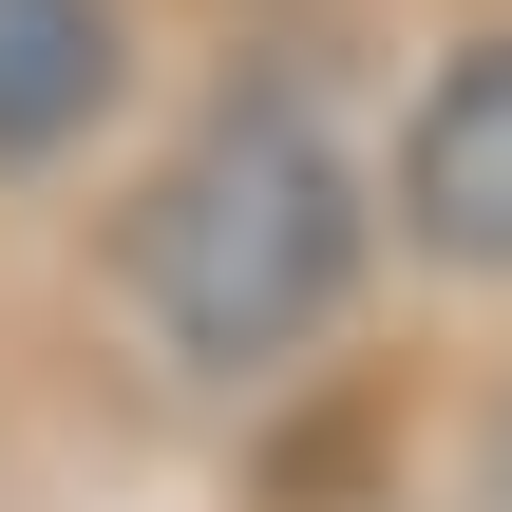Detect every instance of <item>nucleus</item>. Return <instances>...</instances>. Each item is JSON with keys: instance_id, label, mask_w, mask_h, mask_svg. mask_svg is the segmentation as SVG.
Listing matches in <instances>:
<instances>
[{"instance_id": "f257e3e1", "label": "nucleus", "mask_w": 512, "mask_h": 512, "mask_svg": "<svg viewBox=\"0 0 512 512\" xmlns=\"http://www.w3.org/2000/svg\"><path fill=\"white\" fill-rule=\"evenodd\" d=\"M361 266H380V171L342 152V114L304 95V76H228L171 152H152V190H133V228H114V285H133V323H152V361L171 380H285L342 304H361Z\"/></svg>"}, {"instance_id": "f03ea898", "label": "nucleus", "mask_w": 512, "mask_h": 512, "mask_svg": "<svg viewBox=\"0 0 512 512\" xmlns=\"http://www.w3.org/2000/svg\"><path fill=\"white\" fill-rule=\"evenodd\" d=\"M380 228H399L418 266H456V285H512V19L418 76L399 171H380Z\"/></svg>"}, {"instance_id": "7ed1b4c3", "label": "nucleus", "mask_w": 512, "mask_h": 512, "mask_svg": "<svg viewBox=\"0 0 512 512\" xmlns=\"http://www.w3.org/2000/svg\"><path fill=\"white\" fill-rule=\"evenodd\" d=\"M133 76V19L114 0H0V171H57Z\"/></svg>"}, {"instance_id": "20e7f679", "label": "nucleus", "mask_w": 512, "mask_h": 512, "mask_svg": "<svg viewBox=\"0 0 512 512\" xmlns=\"http://www.w3.org/2000/svg\"><path fill=\"white\" fill-rule=\"evenodd\" d=\"M475 512H512V399H494V437H475Z\"/></svg>"}]
</instances>
